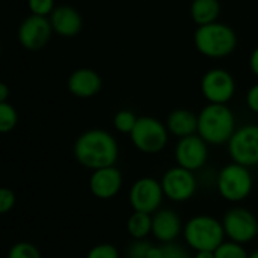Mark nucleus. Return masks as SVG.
<instances>
[{
	"instance_id": "1",
	"label": "nucleus",
	"mask_w": 258,
	"mask_h": 258,
	"mask_svg": "<svg viewBox=\"0 0 258 258\" xmlns=\"http://www.w3.org/2000/svg\"><path fill=\"white\" fill-rule=\"evenodd\" d=\"M76 162L95 171L106 166H113L119 157V145L112 133L103 128H89L79 135L73 145Z\"/></svg>"
},
{
	"instance_id": "2",
	"label": "nucleus",
	"mask_w": 258,
	"mask_h": 258,
	"mask_svg": "<svg viewBox=\"0 0 258 258\" xmlns=\"http://www.w3.org/2000/svg\"><path fill=\"white\" fill-rule=\"evenodd\" d=\"M236 132V118L227 104L209 103L198 113V135L209 145H225Z\"/></svg>"
},
{
	"instance_id": "3",
	"label": "nucleus",
	"mask_w": 258,
	"mask_h": 258,
	"mask_svg": "<svg viewBox=\"0 0 258 258\" xmlns=\"http://www.w3.org/2000/svg\"><path fill=\"white\" fill-rule=\"evenodd\" d=\"M225 230L222 221L210 215H197L184 222L183 239L189 249L216 251L225 242Z\"/></svg>"
},
{
	"instance_id": "4",
	"label": "nucleus",
	"mask_w": 258,
	"mask_h": 258,
	"mask_svg": "<svg viewBox=\"0 0 258 258\" xmlns=\"http://www.w3.org/2000/svg\"><path fill=\"white\" fill-rule=\"evenodd\" d=\"M194 44L197 50L212 59L230 56L237 47L236 32L225 23H210L198 26L194 33Z\"/></svg>"
},
{
	"instance_id": "5",
	"label": "nucleus",
	"mask_w": 258,
	"mask_h": 258,
	"mask_svg": "<svg viewBox=\"0 0 258 258\" xmlns=\"http://www.w3.org/2000/svg\"><path fill=\"white\" fill-rule=\"evenodd\" d=\"M254 189V177L251 168L239 163L225 165L216 175V190L222 200L231 204L243 203Z\"/></svg>"
},
{
	"instance_id": "6",
	"label": "nucleus",
	"mask_w": 258,
	"mask_h": 258,
	"mask_svg": "<svg viewBox=\"0 0 258 258\" xmlns=\"http://www.w3.org/2000/svg\"><path fill=\"white\" fill-rule=\"evenodd\" d=\"M128 136L138 151L144 154H159L168 145L169 130L165 122L154 116H139Z\"/></svg>"
},
{
	"instance_id": "7",
	"label": "nucleus",
	"mask_w": 258,
	"mask_h": 258,
	"mask_svg": "<svg viewBox=\"0 0 258 258\" xmlns=\"http://www.w3.org/2000/svg\"><path fill=\"white\" fill-rule=\"evenodd\" d=\"M165 200L160 180L154 177L138 178L128 190V204L133 212H142L153 215L162 209Z\"/></svg>"
},
{
	"instance_id": "8",
	"label": "nucleus",
	"mask_w": 258,
	"mask_h": 258,
	"mask_svg": "<svg viewBox=\"0 0 258 258\" xmlns=\"http://www.w3.org/2000/svg\"><path fill=\"white\" fill-rule=\"evenodd\" d=\"M227 148L231 162L246 168L258 166V124H246L236 128Z\"/></svg>"
},
{
	"instance_id": "9",
	"label": "nucleus",
	"mask_w": 258,
	"mask_h": 258,
	"mask_svg": "<svg viewBox=\"0 0 258 258\" xmlns=\"http://www.w3.org/2000/svg\"><path fill=\"white\" fill-rule=\"evenodd\" d=\"M165 198L172 203H187L198 190V178L195 172L178 165L169 168L160 178Z\"/></svg>"
},
{
	"instance_id": "10",
	"label": "nucleus",
	"mask_w": 258,
	"mask_h": 258,
	"mask_svg": "<svg viewBox=\"0 0 258 258\" xmlns=\"http://www.w3.org/2000/svg\"><path fill=\"white\" fill-rule=\"evenodd\" d=\"M222 225L228 240L246 245L258 237V219L242 206L230 209L222 218Z\"/></svg>"
},
{
	"instance_id": "11",
	"label": "nucleus",
	"mask_w": 258,
	"mask_h": 258,
	"mask_svg": "<svg viewBox=\"0 0 258 258\" xmlns=\"http://www.w3.org/2000/svg\"><path fill=\"white\" fill-rule=\"evenodd\" d=\"M200 88L203 97L209 103L227 104L236 94V80L230 71L224 68H212L203 76Z\"/></svg>"
},
{
	"instance_id": "12",
	"label": "nucleus",
	"mask_w": 258,
	"mask_h": 258,
	"mask_svg": "<svg viewBox=\"0 0 258 258\" xmlns=\"http://www.w3.org/2000/svg\"><path fill=\"white\" fill-rule=\"evenodd\" d=\"M53 33L54 32L48 17L30 14L20 23L17 39L23 48L29 51H39L50 42Z\"/></svg>"
},
{
	"instance_id": "13",
	"label": "nucleus",
	"mask_w": 258,
	"mask_h": 258,
	"mask_svg": "<svg viewBox=\"0 0 258 258\" xmlns=\"http://www.w3.org/2000/svg\"><path fill=\"white\" fill-rule=\"evenodd\" d=\"M175 163L192 172L201 171L209 160V144L198 135L178 139L174 150Z\"/></svg>"
},
{
	"instance_id": "14",
	"label": "nucleus",
	"mask_w": 258,
	"mask_h": 258,
	"mask_svg": "<svg viewBox=\"0 0 258 258\" xmlns=\"http://www.w3.org/2000/svg\"><path fill=\"white\" fill-rule=\"evenodd\" d=\"M124 178L121 171L113 165V166H106L100 168L91 172L89 177V190L97 200H112L115 198L121 187H122Z\"/></svg>"
},
{
	"instance_id": "15",
	"label": "nucleus",
	"mask_w": 258,
	"mask_h": 258,
	"mask_svg": "<svg viewBox=\"0 0 258 258\" xmlns=\"http://www.w3.org/2000/svg\"><path fill=\"white\" fill-rule=\"evenodd\" d=\"M183 228L184 224L181 221V216L174 209L162 207L156 213H153L151 236L162 245L177 242L178 237L183 236Z\"/></svg>"
},
{
	"instance_id": "16",
	"label": "nucleus",
	"mask_w": 258,
	"mask_h": 258,
	"mask_svg": "<svg viewBox=\"0 0 258 258\" xmlns=\"http://www.w3.org/2000/svg\"><path fill=\"white\" fill-rule=\"evenodd\" d=\"M67 88L74 97L86 100L95 97L101 91L103 80L101 76L92 68H77L68 76Z\"/></svg>"
},
{
	"instance_id": "17",
	"label": "nucleus",
	"mask_w": 258,
	"mask_h": 258,
	"mask_svg": "<svg viewBox=\"0 0 258 258\" xmlns=\"http://www.w3.org/2000/svg\"><path fill=\"white\" fill-rule=\"evenodd\" d=\"M53 32L62 38H74L83 27V18L80 12L68 5L56 6L48 17Z\"/></svg>"
},
{
	"instance_id": "18",
	"label": "nucleus",
	"mask_w": 258,
	"mask_h": 258,
	"mask_svg": "<svg viewBox=\"0 0 258 258\" xmlns=\"http://www.w3.org/2000/svg\"><path fill=\"white\" fill-rule=\"evenodd\" d=\"M165 124L169 130V135L178 139L198 133V115L184 107L174 109L168 115Z\"/></svg>"
},
{
	"instance_id": "19",
	"label": "nucleus",
	"mask_w": 258,
	"mask_h": 258,
	"mask_svg": "<svg viewBox=\"0 0 258 258\" xmlns=\"http://www.w3.org/2000/svg\"><path fill=\"white\" fill-rule=\"evenodd\" d=\"M190 17L197 26H204L218 21L221 14L219 0H192L190 3Z\"/></svg>"
},
{
	"instance_id": "20",
	"label": "nucleus",
	"mask_w": 258,
	"mask_h": 258,
	"mask_svg": "<svg viewBox=\"0 0 258 258\" xmlns=\"http://www.w3.org/2000/svg\"><path fill=\"white\" fill-rule=\"evenodd\" d=\"M125 230L127 234L132 237V240L147 239L148 236H151L153 231V215L133 212L125 222Z\"/></svg>"
},
{
	"instance_id": "21",
	"label": "nucleus",
	"mask_w": 258,
	"mask_h": 258,
	"mask_svg": "<svg viewBox=\"0 0 258 258\" xmlns=\"http://www.w3.org/2000/svg\"><path fill=\"white\" fill-rule=\"evenodd\" d=\"M18 124V112L9 101H0V132H12Z\"/></svg>"
},
{
	"instance_id": "22",
	"label": "nucleus",
	"mask_w": 258,
	"mask_h": 258,
	"mask_svg": "<svg viewBox=\"0 0 258 258\" xmlns=\"http://www.w3.org/2000/svg\"><path fill=\"white\" fill-rule=\"evenodd\" d=\"M136 113L133 110L128 109H121L113 115V127L116 132L122 133V135H130L138 122Z\"/></svg>"
},
{
	"instance_id": "23",
	"label": "nucleus",
	"mask_w": 258,
	"mask_h": 258,
	"mask_svg": "<svg viewBox=\"0 0 258 258\" xmlns=\"http://www.w3.org/2000/svg\"><path fill=\"white\" fill-rule=\"evenodd\" d=\"M216 258H248L249 254L245 249V245L233 242V240H225L224 243L219 245V248L215 251Z\"/></svg>"
},
{
	"instance_id": "24",
	"label": "nucleus",
	"mask_w": 258,
	"mask_h": 258,
	"mask_svg": "<svg viewBox=\"0 0 258 258\" xmlns=\"http://www.w3.org/2000/svg\"><path fill=\"white\" fill-rule=\"evenodd\" d=\"M6 258H42V255L33 243L17 242L9 248Z\"/></svg>"
},
{
	"instance_id": "25",
	"label": "nucleus",
	"mask_w": 258,
	"mask_h": 258,
	"mask_svg": "<svg viewBox=\"0 0 258 258\" xmlns=\"http://www.w3.org/2000/svg\"><path fill=\"white\" fill-rule=\"evenodd\" d=\"M86 258H119V251L112 243H98L88 251Z\"/></svg>"
},
{
	"instance_id": "26",
	"label": "nucleus",
	"mask_w": 258,
	"mask_h": 258,
	"mask_svg": "<svg viewBox=\"0 0 258 258\" xmlns=\"http://www.w3.org/2000/svg\"><path fill=\"white\" fill-rule=\"evenodd\" d=\"M27 8L30 14L39 17H50L54 11V0H27Z\"/></svg>"
},
{
	"instance_id": "27",
	"label": "nucleus",
	"mask_w": 258,
	"mask_h": 258,
	"mask_svg": "<svg viewBox=\"0 0 258 258\" xmlns=\"http://www.w3.org/2000/svg\"><path fill=\"white\" fill-rule=\"evenodd\" d=\"M153 245L144 239V240H132V243L127 246L125 257L127 258H147V254Z\"/></svg>"
},
{
	"instance_id": "28",
	"label": "nucleus",
	"mask_w": 258,
	"mask_h": 258,
	"mask_svg": "<svg viewBox=\"0 0 258 258\" xmlns=\"http://www.w3.org/2000/svg\"><path fill=\"white\" fill-rule=\"evenodd\" d=\"M15 203H17L15 192L9 187H2V190H0V213L2 215L9 213L15 207Z\"/></svg>"
},
{
	"instance_id": "29",
	"label": "nucleus",
	"mask_w": 258,
	"mask_h": 258,
	"mask_svg": "<svg viewBox=\"0 0 258 258\" xmlns=\"http://www.w3.org/2000/svg\"><path fill=\"white\" fill-rule=\"evenodd\" d=\"M163 246V258H194V255L178 243H166Z\"/></svg>"
},
{
	"instance_id": "30",
	"label": "nucleus",
	"mask_w": 258,
	"mask_h": 258,
	"mask_svg": "<svg viewBox=\"0 0 258 258\" xmlns=\"http://www.w3.org/2000/svg\"><path fill=\"white\" fill-rule=\"evenodd\" d=\"M246 106L251 112L258 115V83L252 85L246 92Z\"/></svg>"
},
{
	"instance_id": "31",
	"label": "nucleus",
	"mask_w": 258,
	"mask_h": 258,
	"mask_svg": "<svg viewBox=\"0 0 258 258\" xmlns=\"http://www.w3.org/2000/svg\"><path fill=\"white\" fill-rule=\"evenodd\" d=\"M249 68H251L252 74L258 77V45L252 50V53L249 56Z\"/></svg>"
},
{
	"instance_id": "32",
	"label": "nucleus",
	"mask_w": 258,
	"mask_h": 258,
	"mask_svg": "<svg viewBox=\"0 0 258 258\" xmlns=\"http://www.w3.org/2000/svg\"><path fill=\"white\" fill-rule=\"evenodd\" d=\"M147 258H163V246H151L148 254H147Z\"/></svg>"
},
{
	"instance_id": "33",
	"label": "nucleus",
	"mask_w": 258,
	"mask_h": 258,
	"mask_svg": "<svg viewBox=\"0 0 258 258\" xmlns=\"http://www.w3.org/2000/svg\"><path fill=\"white\" fill-rule=\"evenodd\" d=\"M9 97V88L6 83H0V101H8Z\"/></svg>"
},
{
	"instance_id": "34",
	"label": "nucleus",
	"mask_w": 258,
	"mask_h": 258,
	"mask_svg": "<svg viewBox=\"0 0 258 258\" xmlns=\"http://www.w3.org/2000/svg\"><path fill=\"white\" fill-rule=\"evenodd\" d=\"M194 258H216L215 251H197Z\"/></svg>"
},
{
	"instance_id": "35",
	"label": "nucleus",
	"mask_w": 258,
	"mask_h": 258,
	"mask_svg": "<svg viewBox=\"0 0 258 258\" xmlns=\"http://www.w3.org/2000/svg\"><path fill=\"white\" fill-rule=\"evenodd\" d=\"M248 258H258V249L257 251H254V252H251V254H249V257Z\"/></svg>"
}]
</instances>
